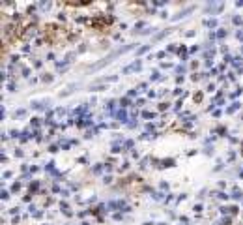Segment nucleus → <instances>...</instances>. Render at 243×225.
<instances>
[{"instance_id": "f257e3e1", "label": "nucleus", "mask_w": 243, "mask_h": 225, "mask_svg": "<svg viewBox=\"0 0 243 225\" xmlns=\"http://www.w3.org/2000/svg\"><path fill=\"white\" fill-rule=\"evenodd\" d=\"M36 36H37V28H36V26H26L21 38H22V39H26V41H30V39H34Z\"/></svg>"}, {"instance_id": "f03ea898", "label": "nucleus", "mask_w": 243, "mask_h": 225, "mask_svg": "<svg viewBox=\"0 0 243 225\" xmlns=\"http://www.w3.org/2000/svg\"><path fill=\"white\" fill-rule=\"evenodd\" d=\"M140 68H142V62H140V60H135L133 64H129V66L124 68V73H129V71H135V69H140Z\"/></svg>"}, {"instance_id": "7ed1b4c3", "label": "nucleus", "mask_w": 243, "mask_h": 225, "mask_svg": "<svg viewBox=\"0 0 243 225\" xmlns=\"http://www.w3.org/2000/svg\"><path fill=\"white\" fill-rule=\"evenodd\" d=\"M114 116H116L120 122H127V120H129V115H127V111H125V109H120L118 113H114Z\"/></svg>"}, {"instance_id": "20e7f679", "label": "nucleus", "mask_w": 243, "mask_h": 225, "mask_svg": "<svg viewBox=\"0 0 243 225\" xmlns=\"http://www.w3.org/2000/svg\"><path fill=\"white\" fill-rule=\"evenodd\" d=\"M49 100H43V101H32V107L34 109H45V107H49Z\"/></svg>"}, {"instance_id": "39448f33", "label": "nucleus", "mask_w": 243, "mask_h": 225, "mask_svg": "<svg viewBox=\"0 0 243 225\" xmlns=\"http://www.w3.org/2000/svg\"><path fill=\"white\" fill-rule=\"evenodd\" d=\"M191 11H193V8H185L183 11H180V13H176V15H174V21H178V19L185 17V15H187V13H191Z\"/></svg>"}, {"instance_id": "423d86ee", "label": "nucleus", "mask_w": 243, "mask_h": 225, "mask_svg": "<svg viewBox=\"0 0 243 225\" xmlns=\"http://www.w3.org/2000/svg\"><path fill=\"white\" fill-rule=\"evenodd\" d=\"M240 107H241V103H238V101H234V103H232V105H230V107L226 109V113H228V115H232V113H236V111H238Z\"/></svg>"}, {"instance_id": "0eeeda50", "label": "nucleus", "mask_w": 243, "mask_h": 225, "mask_svg": "<svg viewBox=\"0 0 243 225\" xmlns=\"http://www.w3.org/2000/svg\"><path fill=\"white\" fill-rule=\"evenodd\" d=\"M178 54L182 56V60H185V58H187V49H185V45L178 47Z\"/></svg>"}, {"instance_id": "6e6552de", "label": "nucleus", "mask_w": 243, "mask_h": 225, "mask_svg": "<svg viewBox=\"0 0 243 225\" xmlns=\"http://www.w3.org/2000/svg\"><path fill=\"white\" fill-rule=\"evenodd\" d=\"M232 197L234 199H243V192L240 188H234V192H232Z\"/></svg>"}, {"instance_id": "1a4fd4ad", "label": "nucleus", "mask_w": 243, "mask_h": 225, "mask_svg": "<svg viewBox=\"0 0 243 225\" xmlns=\"http://www.w3.org/2000/svg\"><path fill=\"white\" fill-rule=\"evenodd\" d=\"M159 163H161V167H172V165H174V160L168 158V160H161Z\"/></svg>"}, {"instance_id": "9d476101", "label": "nucleus", "mask_w": 243, "mask_h": 225, "mask_svg": "<svg viewBox=\"0 0 243 225\" xmlns=\"http://www.w3.org/2000/svg\"><path fill=\"white\" fill-rule=\"evenodd\" d=\"M129 105H131L129 98H122V100H120V107H124V109H125V107H129Z\"/></svg>"}, {"instance_id": "9b49d317", "label": "nucleus", "mask_w": 243, "mask_h": 225, "mask_svg": "<svg viewBox=\"0 0 243 225\" xmlns=\"http://www.w3.org/2000/svg\"><path fill=\"white\" fill-rule=\"evenodd\" d=\"M204 24H206V26H210V28H215V26H217V21H215V19H210V21H206Z\"/></svg>"}, {"instance_id": "f8f14e48", "label": "nucleus", "mask_w": 243, "mask_h": 225, "mask_svg": "<svg viewBox=\"0 0 243 225\" xmlns=\"http://www.w3.org/2000/svg\"><path fill=\"white\" fill-rule=\"evenodd\" d=\"M45 171H49V173H54V161H49V163L45 165Z\"/></svg>"}, {"instance_id": "ddd939ff", "label": "nucleus", "mask_w": 243, "mask_h": 225, "mask_svg": "<svg viewBox=\"0 0 243 225\" xmlns=\"http://www.w3.org/2000/svg\"><path fill=\"white\" fill-rule=\"evenodd\" d=\"M37 188H39V182H32V184H30V195H32L34 192H37Z\"/></svg>"}, {"instance_id": "4468645a", "label": "nucleus", "mask_w": 243, "mask_h": 225, "mask_svg": "<svg viewBox=\"0 0 243 225\" xmlns=\"http://www.w3.org/2000/svg\"><path fill=\"white\" fill-rule=\"evenodd\" d=\"M148 49H150V45H142V47L137 51V54H144V53H148Z\"/></svg>"}, {"instance_id": "2eb2a0df", "label": "nucleus", "mask_w": 243, "mask_h": 225, "mask_svg": "<svg viewBox=\"0 0 243 225\" xmlns=\"http://www.w3.org/2000/svg\"><path fill=\"white\" fill-rule=\"evenodd\" d=\"M202 98H204V96H202V92H198V94H195V96H193L195 103H200V101H202Z\"/></svg>"}, {"instance_id": "dca6fc26", "label": "nucleus", "mask_w": 243, "mask_h": 225, "mask_svg": "<svg viewBox=\"0 0 243 225\" xmlns=\"http://www.w3.org/2000/svg\"><path fill=\"white\" fill-rule=\"evenodd\" d=\"M142 116H144V118H155V113H152V111H144Z\"/></svg>"}, {"instance_id": "f3484780", "label": "nucleus", "mask_w": 243, "mask_h": 225, "mask_svg": "<svg viewBox=\"0 0 243 225\" xmlns=\"http://www.w3.org/2000/svg\"><path fill=\"white\" fill-rule=\"evenodd\" d=\"M103 169H105V165H101V163H99V165H95V167H94V169H92V171H94V173H95V175H99V173H101V171H103Z\"/></svg>"}, {"instance_id": "a211bd4d", "label": "nucleus", "mask_w": 243, "mask_h": 225, "mask_svg": "<svg viewBox=\"0 0 243 225\" xmlns=\"http://www.w3.org/2000/svg\"><path fill=\"white\" fill-rule=\"evenodd\" d=\"M225 36H226V30H225V28H219V32H217V38H219V39H223Z\"/></svg>"}, {"instance_id": "6ab92c4d", "label": "nucleus", "mask_w": 243, "mask_h": 225, "mask_svg": "<svg viewBox=\"0 0 243 225\" xmlns=\"http://www.w3.org/2000/svg\"><path fill=\"white\" fill-rule=\"evenodd\" d=\"M41 81H45V83H51V81H52V75H51V73H45V75L41 77Z\"/></svg>"}, {"instance_id": "aec40b11", "label": "nucleus", "mask_w": 243, "mask_h": 225, "mask_svg": "<svg viewBox=\"0 0 243 225\" xmlns=\"http://www.w3.org/2000/svg\"><path fill=\"white\" fill-rule=\"evenodd\" d=\"M26 115V111L24 109H19V111H15V118H21V116H24Z\"/></svg>"}, {"instance_id": "412c9836", "label": "nucleus", "mask_w": 243, "mask_h": 225, "mask_svg": "<svg viewBox=\"0 0 243 225\" xmlns=\"http://www.w3.org/2000/svg\"><path fill=\"white\" fill-rule=\"evenodd\" d=\"M150 79H152V81H159V79H161V75H159V71H153Z\"/></svg>"}, {"instance_id": "4be33fe9", "label": "nucleus", "mask_w": 243, "mask_h": 225, "mask_svg": "<svg viewBox=\"0 0 243 225\" xmlns=\"http://www.w3.org/2000/svg\"><path fill=\"white\" fill-rule=\"evenodd\" d=\"M241 92H243V88H240V86H238V88L230 94V98H236V96H238V94H241Z\"/></svg>"}, {"instance_id": "5701e85b", "label": "nucleus", "mask_w": 243, "mask_h": 225, "mask_svg": "<svg viewBox=\"0 0 243 225\" xmlns=\"http://www.w3.org/2000/svg\"><path fill=\"white\" fill-rule=\"evenodd\" d=\"M7 90H9V92H15V83H13V81L7 83Z\"/></svg>"}, {"instance_id": "b1692460", "label": "nucleus", "mask_w": 243, "mask_h": 225, "mask_svg": "<svg viewBox=\"0 0 243 225\" xmlns=\"http://www.w3.org/2000/svg\"><path fill=\"white\" fill-rule=\"evenodd\" d=\"M168 105H170V103H165V101H161V103H159V111H165V109H168Z\"/></svg>"}, {"instance_id": "393cba45", "label": "nucleus", "mask_w": 243, "mask_h": 225, "mask_svg": "<svg viewBox=\"0 0 243 225\" xmlns=\"http://www.w3.org/2000/svg\"><path fill=\"white\" fill-rule=\"evenodd\" d=\"M129 169V161H124L122 165H120V171H127Z\"/></svg>"}, {"instance_id": "a878e982", "label": "nucleus", "mask_w": 243, "mask_h": 225, "mask_svg": "<svg viewBox=\"0 0 243 225\" xmlns=\"http://www.w3.org/2000/svg\"><path fill=\"white\" fill-rule=\"evenodd\" d=\"M21 190V182H15L13 186H11V192H19Z\"/></svg>"}, {"instance_id": "bb28decb", "label": "nucleus", "mask_w": 243, "mask_h": 225, "mask_svg": "<svg viewBox=\"0 0 243 225\" xmlns=\"http://www.w3.org/2000/svg\"><path fill=\"white\" fill-rule=\"evenodd\" d=\"M0 197H2V201H6V199L9 197V192H6V190H2V193H0Z\"/></svg>"}, {"instance_id": "cd10ccee", "label": "nucleus", "mask_w": 243, "mask_h": 225, "mask_svg": "<svg viewBox=\"0 0 243 225\" xmlns=\"http://www.w3.org/2000/svg\"><path fill=\"white\" fill-rule=\"evenodd\" d=\"M39 8H43V9H49V8H51V2H41V4H39Z\"/></svg>"}, {"instance_id": "c85d7f7f", "label": "nucleus", "mask_w": 243, "mask_h": 225, "mask_svg": "<svg viewBox=\"0 0 243 225\" xmlns=\"http://www.w3.org/2000/svg\"><path fill=\"white\" fill-rule=\"evenodd\" d=\"M185 69H187L185 66H178V68H176V71H178L180 75H182V73H185Z\"/></svg>"}, {"instance_id": "c756f323", "label": "nucleus", "mask_w": 243, "mask_h": 225, "mask_svg": "<svg viewBox=\"0 0 243 225\" xmlns=\"http://www.w3.org/2000/svg\"><path fill=\"white\" fill-rule=\"evenodd\" d=\"M137 94H139V90H137V88H133V90H129L127 98H133V96H137Z\"/></svg>"}, {"instance_id": "7c9ffc66", "label": "nucleus", "mask_w": 243, "mask_h": 225, "mask_svg": "<svg viewBox=\"0 0 243 225\" xmlns=\"http://www.w3.org/2000/svg\"><path fill=\"white\" fill-rule=\"evenodd\" d=\"M228 214H238V207H228Z\"/></svg>"}, {"instance_id": "2f4dec72", "label": "nucleus", "mask_w": 243, "mask_h": 225, "mask_svg": "<svg viewBox=\"0 0 243 225\" xmlns=\"http://www.w3.org/2000/svg\"><path fill=\"white\" fill-rule=\"evenodd\" d=\"M139 28H144V21H139V23L135 24V30H139Z\"/></svg>"}, {"instance_id": "473e14b6", "label": "nucleus", "mask_w": 243, "mask_h": 225, "mask_svg": "<svg viewBox=\"0 0 243 225\" xmlns=\"http://www.w3.org/2000/svg\"><path fill=\"white\" fill-rule=\"evenodd\" d=\"M49 152H58V145H51V146H49Z\"/></svg>"}, {"instance_id": "72a5a7b5", "label": "nucleus", "mask_w": 243, "mask_h": 225, "mask_svg": "<svg viewBox=\"0 0 243 225\" xmlns=\"http://www.w3.org/2000/svg\"><path fill=\"white\" fill-rule=\"evenodd\" d=\"M217 197H219V199H228V193H223V192H219V193H217Z\"/></svg>"}, {"instance_id": "f704fd0d", "label": "nucleus", "mask_w": 243, "mask_h": 225, "mask_svg": "<svg viewBox=\"0 0 243 225\" xmlns=\"http://www.w3.org/2000/svg\"><path fill=\"white\" fill-rule=\"evenodd\" d=\"M41 66H43L41 60H34V68H41Z\"/></svg>"}, {"instance_id": "c9c22d12", "label": "nucleus", "mask_w": 243, "mask_h": 225, "mask_svg": "<svg viewBox=\"0 0 243 225\" xmlns=\"http://www.w3.org/2000/svg\"><path fill=\"white\" fill-rule=\"evenodd\" d=\"M32 126L37 128V126H39V118H32Z\"/></svg>"}, {"instance_id": "e433bc0d", "label": "nucleus", "mask_w": 243, "mask_h": 225, "mask_svg": "<svg viewBox=\"0 0 243 225\" xmlns=\"http://www.w3.org/2000/svg\"><path fill=\"white\" fill-rule=\"evenodd\" d=\"M131 146H133V141H125V145H124V150H125V148H131Z\"/></svg>"}, {"instance_id": "4c0bfd02", "label": "nucleus", "mask_w": 243, "mask_h": 225, "mask_svg": "<svg viewBox=\"0 0 243 225\" xmlns=\"http://www.w3.org/2000/svg\"><path fill=\"white\" fill-rule=\"evenodd\" d=\"M234 160H236V152H230L228 154V161H234Z\"/></svg>"}, {"instance_id": "58836bf2", "label": "nucleus", "mask_w": 243, "mask_h": 225, "mask_svg": "<svg viewBox=\"0 0 243 225\" xmlns=\"http://www.w3.org/2000/svg\"><path fill=\"white\" fill-rule=\"evenodd\" d=\"M146 167H148V160H142L140 161V169H146Z\"/></svg>"}, {"instance_id": "ea45409f", "label": "nucleus", "mask_w": 243, "mask_h": 225, "mask_svg": "<svg viewBox=\"0 0 243 225\" xmlns=\"http://www.w3.org/2000/svg\"><path fill=\"white\" fill-rule=\"evenodd\" d=\"M232 21H234V24H243V21H241V19H240V17H234Z\"/></svg>"}, {"instance_id": "a19ab883", "label": "nucleus", "mask_w": 243, "mask_h": 225, "mask_svg": "<svg viewBox=\"0 0 243 225\" xmlns=\"http://www.w3.org/2000/svg\"><path fill=\"white\" fill-rule=\"evenodd\" d=\"M41 216H43V212H41V210H36V212H34V218H41Z\"/></svg>"}, {"instance_id": "79ce46f5", "label": "nucleus", "mask_w": 243, "mask_h": 225, "mask_svg": "<svg viewBox=\"0 0 243 225\" xmlns=\"http://www.w3.org/2000/svg\"><path fill=\"white\" fill-rule=\"evenodd\" d=\"M236 36H238V39H240V41H243V30H238V34H236Z\"/></svg>"}, {"instance_id": "37998d69", "label": "nucleus", "mask_w": 243, "mask_h": 225, "mask_svg": "<svg viewBox=\"0 0 243 225\" xmlns=\"http://www.w3.org/2000/svg\"><path fill=\"white\" fill-rule=\"evenodd\" d=\"M165 54H167V53H165V51H161V53H157L155 56H157V58H165Z\"/></svg>"}, {"instance_id": "c03bdc74", "label": "nucleus", "mask_w": 243, "mask_h": 225, "mask_svg": "<svg viewBox=\"0 0 243 225\" xmlns=\"http://www.w3.org/2000/svg\"><path fill=\"white\" fill-rule=\"evenodd\" d=\"M28 73H30V69H28V68H22V75L28 77Z\"/></svg>"}, {"instance_id": "a18cd8bd", "label": "nucleus", "mask_w": 243, "mask_h": 225, "mask_svg": "<svg viewBox=\"0 0 243 225\" xmlns=\"http://www.w3.org/2000/svg\"><path fill=\"white\" fill-rule=\"evenodd\" d=\"M213 90H215V84H213V83H211V84H208V92H213Z\"/></svg>"}, {"instance_id": "49530a36", "label": "nucleus", "mask_w": 243, "mask_h": 225, "mask_svg": "<svg viewBox=\"0 0 243 225\" xmlns=\"http://www.w3.org/2000/svg\"><path fill=\"white\" fill-rule=\"evenodd\" d=\"M103 182H105V184H110V182H112V176H105V180H103Z\"/></svg>"}, {"instance_id": "de8ad7c7", "label": "nucleus", "mask_w": 243, "mask_h": 225, "mask_svg": "<svg viewBox=\"0 0 243 225\" xmlns=\"http://www.w3.org/2000/svg\"><path fill=\"white\" fill-rule=\"evenodd\" d=\"M195 212H202V205H195Z\"/></svg>"}, {"instance_id": "09e8293b", "label": "nucleus", "mask_w": 243, "mask_h": 225, "mask_svg": "<svg viewBox=\"0 0 243 225\" xmlns=\"http://www.w3.org/2000/svg\"><path fill=\"white\" fill-rule=\"evenodd\" d=\"M217 71H219L217 68H211V71H210V75H217Z\"/></svg>"}, {"instance_id": "8fccbe9b", "label": "nucleus", "mask_w": 243, "mask_h": 225, "mask_svg": "<svg viewBox=\"0 0 243 225\" xmlns=\"http://www.w3.org/2000/svg\"><path fill=\"white\" fill-rule=\"evenodd\" d=\"M15 156H19V158H21V156H22V150H21V148H17V150H15Z\"/></svg>"}, {"instance_id": "3c124183", "label": "nucleus", "mask_w": 243, "mask_h": 225, "mask_svg": "<svg viewBox=\"0 0 243 225\" xmlns=\"http://www.w3.org/2000/svg\"><path fill=\"white\" fill-rule=\"evenodd\" d=\"M2 176H4V178H9V176H11V171H6V173H4Z\"/></svg>"}, {"instance_id": "603ef678", "label": "nucleus", "mask_w": 243, "mask_h": 225, "mask_svg": "<svg viewBox=\"0 0 243 225\" xmlns=\"http://www.w3.org/2000/svg\"><path fill=\"white\" fill-rule=\"evenodd\" d=\"M60 193H62V197H67V195H69V192H67V190H62Z\"/></svg>"}, {"instance_id": "864d4df0", "label": "nucleus", "mask_w": 243, "mask_h": 225, "mask_svg": "<svg viewBox=\"0 0 243 225\" xmlns=\"http://www.w3.org/2000/svg\"><path fill=\"white\" fill-rule=\"evenodd\" d=\"M236 6H238V8H241V6H243V0H238V2H236Z\"/></svg>"}, {"instance_id": "5fc2aeb1", "label": "nucleus", "mask_w": 243, "mask_h": 225, "mask_svg": "<svg viewBox=\"0 0 243 225\" xmlns=\"http://www.w3.org/2000/svg\"><path fill=\"white\" fill-rule=\"evenodd\" d=\"M240 176H241V178H243V169H241V171H240Z\"/></svg>"}, {"instance_id": "6e6d98bb", "label": "nucleus", "mask_w": 243, "mask_h": 225, "mask_svg": "<svg viewBox=\"0 0 243 225\" xmlns=\"http://www.w3.org/2000/svg\"><path fill=\"white\" fill-rule=\"evenodd\" d=\"M157 225H167V223H157Z\"/></svg>"}, {"instance_id": "4d7b16f0", "label": "nucleus", "mask_w": 243, "mask_h": 225, "mask_svg": "<svg viewBox=\"0 0 243 225\" xmlns=\"http://www.w3.org/2000/svg\"><path fill=\"white\" fill-rule=\"evenodd\" d=\"M241 154H243V152H241Z\"/></svg>"}]
</instances>
